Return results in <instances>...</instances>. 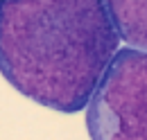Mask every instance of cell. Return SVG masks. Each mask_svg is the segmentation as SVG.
<instances>
[{"label": "cell", "instance_id": "obj_1", "mask_svg": "<svg viewBox=\"0 0 147 140\" xmlns=\"http://www.w3.org/2000/svg\"><path fill=\"white\" fill-rule=\"evenodd\" d=\"M118 50L107 0H0V75L45 108L84 111Z\"/></svg>", "mask_w": 147, "mask_h": 140}, {"label": "cell", "instance_id": "obj_2", "mask_svg": "<svg viewBox=\"0 0 147 140\" xmlns=\"http://www.w3.org/2000/svg\"><path fill=\"white\" fill-rule=\"evenodd\" d=\"M91 140H147V52L120 48L86 104Z\"/></svg>", "mask_w": 147, "mask_h": 140}, {"label": "cell", "instance_id": "obj_3", "mask_svg": "<svg viewBox=\"0 0 147 140\" xmlns=\"http://www.w3.org/2000/svg\"><path fill=\"white\" fill-rule=\"evenodd\" d=\"M120 41L147 52V0H107Z\"/></svg>", "mask_w": 147, "mask_h": 140}]
</instances>
